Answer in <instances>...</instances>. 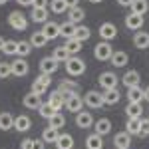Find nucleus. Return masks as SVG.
<instances>
[{
  "mask_svg": "<svg viewBox=\"0 0 149 149\" xmlns=\"http://www.w3.org/2000/svg\"><path fill=\"white\" fill-rule=\"evenodd\" d=\"M78 2H80V0H66L68 8H74V6H78Z\"/></svg>",
  "mask_w": 149,
  "mask_h": 149,
  "instance_id": "51",
  "label": "nucleus"
},
{
  "mask_svg": "<svg viewBox=\"0 0 149 149\" xmlns=\"http://www.w3.org/2000/svg\"><path fill=\"white\" fill-rule=\"evenodd\" d=\"M90 2H92V4H97V2H102V0H90Z\"/></svg>",
  "mask_w": 149,
  "mask_h": 149,
  "instance_id": "54",
  "label": "nucleus"
},
{
  "mask_svg": "<svg viewBox=\"0 0 149 149\" xmlns=\"http://www.w3.org/2000/svg\"><path fill=\"white\" fill-rule=\"evenodd\" d=\"M48 88H50V86H46L44 81H40L38 78H36V80H34V84H32V92H34V93H38V95H44V93L48 92Z\"/></svg>",
  "mask_w": 149,
  "mask_h": 149,
  "instance_id": "43",
  "label": "nucleus"
},
{
  "mask_svg": "<svg viewBox=\"0 0 149 149\" xmlns=\"http://www.w3.org/2000/svg\"><path fill=\"white\" fill-rule=\"evenodd\" d=\"M10 76H12V64L2 62V64H0V80H6V78H10Z\"/></svg>",
  "mask_w": 149,
  "mask_h": 149,
  "instance_id": "44",
  "label": "nucleus"
},
{
  "mask_svg": "<svg viewBox=\"0 0 149 149\" xmlns=\"http://www.w3.org/2000/svg\"><path fill=\"white\" fill-rule=\"evenodd\" d=\"M30 18L36 24H46L48 22V8H36V6H32Z\"/></svg>",
  "mask_w": 149,
  "mask_h": 149,
  "instance_id": "17",
  "label": "nucleus"
},
{
  "mask_svg": "<svg viewBox=\"0 0 149 149\" xmlns=\"http://www.w3.org/2000/svg\"><path fill=\"white\" fill-rule=\"evenodd\" d=\"M78 90H80V86L74 80H62L60 88H58V92H62L64 95H68V93H72V92H78Z\"/></svg>",
  "mask_w": 149,
  "mask_h": 149,
  "instance_id": "32",
  "label": "nucleus"
},
{
  "mask_svg": "<svg viewBox=\"0 0 149 149\" xmlns=\"http://www.w3.org/2000/svg\"><path fill=\"white\" fill-rule=\"evenodd\" d=\"M121 81H123L125 88H135L141 81V76H139L137 70H127L125 74H123V78H121Z\"/></svg>",
  "mask_w": 149,
  "mask_h": 149,
  "instance_id": "12",
  "label": "nucleus"
},
{
  "mask_svg": "<svg viewBox=\"0 0 149 149\" xmlns=\"http://www.w3.org/2000/svg\"><path fill=\"white\" fill-rule=\"evenodd\" d=\"M143 24H145V18H143L141 14H133V12H131L129 16H125V26L129 30H141Z\"/></svg>",
  "mask_w": 149,
  "mask_h": 149,
  "instance_id": "14",
  "label": "nucleus"
},
{
  "mask_svg": "<svg viewBox=\"0 0 149 149\" xmlns=\"http://www.w3.org/2000/svg\"><path fill=\"white\" fill-rule=\"evenodd\" d=\"M0 129H2V131L14 129V115L8 113V111H2V113H0Z\"/></svg>",
  "mask_w": 149,
  "mask_h": 149,
  "instance_id": "29",
  "label": "nucleus"
},
{
  "mask_svg": "<svg viewBox=\"0 0 149 149\" xmlns=\"http://www.w3.org/2000/svg\"><path fill=\"white\" fill-rule=\"evenodd\" d=\"M28 72H30V66H28V62H26L24 58H16V60L12 62V76L24 78Z\"/></svg>",
  "mask_w": 149,
  "mask_h": 149,
  "instance_id": "8",
  "label": "nucleus"
},
{
  "mask_svg": "<svg viewBox=\"0 0 149 149\" xmlns=\"http://www.w3.org/2000/svg\"><path fill=\"white\" fill-rule=\"evenodd\" d=\"M58 137H60V129H56V127H50L48 125L44 131H42V139L46 141V143H56Z\"/></svg>",
  "mask_w": 149,
  "mask_h": 149,
  "instance_id": "30",
  "label": "nucleus"
},
{
  "mask_svg": "<svg viewBox=\"0 0 149 149\" xmlns=\"http://www.w3.org/2000/svg\"><path fill=\"white\" fill-rule=\"evenodd\" d=\"M127 60H129V56H127V52H121V50H117L113 54H111V58H109V62H111V66L113 68H123L127 64Z\"/></svg>",
  "mask_w": 149,
  "mask_h": 149,
  "instance_id": "15",
  "label": "nucleus"
},
{
  "mask_svg": "<svg viewBox=\"0 0 149 149\" xmlns=\"http://www.w3.org/2000/svg\"><path fill=\"white\" fill-rule=\"evenodd\" d=\"M129 8H131L133 14H141V16H143V14L147 12V8H149V2L147 0H133Z\"/></svg>",
  "mask_w": 149,
  "mask_h": 149,
  "instance_id": "36",
  "label": "nucleus"
},
{
  "mask_svg": "<svg viewBox=\"0 0 149 149\" xmlns=\"http://www.w3.org/2000/svg\"><path fill=\"white\" fill-rule=\"evenodd\" d=\"M30 127H32V119H30L28 115H18V117H14V129H16V131L24 133V131H28Z\"/></svg>",
  "mask_w": 149,
  "mask_h": 149,
  "instance_id": "16",
  "label": "nucleus"
},
{
  "mask_svg": "<svg viewBox=\"0 0 149 149\" xmlns=\"http://www.w3.org/2000/svg\"><path fill=\"white\" fill-rule=\"evenodd\" d=\"M84 103H86L88 107H92V109H100L102 105H105L103 93L97 92V90H90V92L86 93V97H84Z\"/></svg>",
  "mask_w": 149,
  "mask_h": 149,
  "instance_id": "3",
  "label": "nucleus"
},
{
  "mask_svg": "<svg viewBox=\"0 0 149 149\" xmlns=\"http://www.w3.org/2000/svg\"><path fill=\"white\" fill-rule=\"evenodd\" d=\"M93 117L90 111H78L76 113V125L80 127V129H90V127H93Z\"/></svg>",
  "mask_w": 149,
  "mask_h": 149,
  "instance_id": "9",
  "label": "nucleus"
},
{
  "mask_svg": "<svg viewBox=\"0 0 149 149\" xmlns=\"http://www.w3.org/2000/svg\"><path fill=\"white\" fill-rule=\"evenodd\" d=\"M50 10L54 14H64L68 10V4H66V0H50Z\"/></svg>",
  "mask_w": 149,
  "mask_h": 149,
  "instance_id": "39",
  "label": "nucleus"
},
{
  "mask_svg": "<svg viewBox=\"0 0 149 149\" xmlns=\"http://www.w3.org/2000/svg\"><path fill=\"white\" fill-rule=\"evenodd\" d=\"M2 52H4L6 56H14V54L18 52V42H16V40H6V42H4V48H2Z\"/></svg>",
  "mask_w": 149,
  "mask_h": 149,
  "instance_id": "40",
  "label": "nucleus"
},
{
  "mask_svg": "<svg viewBox=\"0 0 149 149\" xmlns=\"http://www.w3.org/2000/svg\"><path fill=\"white\" fill-rule=\"evenodd\" d=\"M34 149H46V141L44 139H34Z\"/></svg>",
  "mask_w": 149,
  "mask_h": 149,
  "instance_id": "47",
  "label": "nucleus"
},
{
  "mask_svg": "<svg viewBox=\"0 0 149 149\" xmlns=\"http://www.w3.org/2000/svg\"><path fill=\"white\" fill-rule=\"evenodd\" d=\"M149 135V117L141 119V129H139V137H147Z\"/></svg>",
  "mask_w": 149,
  "mask_h": 149,
  "instance_id": "45",
  "label": "nucleus"
},
{
  "mask_svg": "<svg viewBox=\"0 0 149 149\" xmlns=\"http://www.w3.org/2000/svg\"><path fill=\"white\" fill-rule=\"evenodd\" d=\"M64 107H66L68 111L78 113V111H81V107H84V97H80V93H78V92L68 93V95H66V103H64Z\"/></svg>",
  "mask_w": 149,
  "mask_h": 149,
  "instance_id": "4",
  "label": "nucleus"
},
{
  "mask_svg": "<svg viewBox=\"0 0 149 149\" xmlns=\"http://www.w3.org/2000/svg\"><path fill=\"white\" fill-rule=\"evenodd\" d=\"M4 42H6V40H4V38H2V36H0V50H2V48H4Z\"/></svg>",
  "mask_w": 149,
  "mask_h": 149,
  "instance_id": "52",
  "label": "nucleus"
},
{
  "mask_svg": "<svg viewBox=\"0 0 149 149\" xmlns=\"http://www.w3.org/2000/svg\"><path fill=\"white\" fill-rule=\"evenodd\" d=\"M143 97H145V100H147V102H149V88H147V90H145V95H143Z\"/></svg>",
  "mask_w": 149,
  "mask_h": 149,
  "instance_id": "53",
  "label": "nucleus"
},
{
  "mask_svg": "<svg viewBox=\"0 0 149 149\" xmlns=\"http://www.w3.org/2000/svg\"><path fill=\"white\" fill-rule=\"evenodd\" d=\"M66 72H68L70 76L78 78V76H81V74L86 72V62L78 56H70L68 62H66Z\"/></svg>",
  "mask_w": 149,
  "mask_h": 149,
  "instance_id": "1",
  "label": "nucleus"
},
{
  "mask_svg": "<svg viewBox=\"0 0 149 149\" xmlns=\"http://www.w3.org/2000/svg\"><path fill=\"white\" fill-rule=\"evenodd\" d=\"M48 42V38L44 36V32L40 30V32H34V34L30 36V44H32V48H44Z\"/></svg>",
  "mask_w": 149,
  "mask_h": 149,
  "instance_id": "35",
  "label": "nucleus"
},
{
  "mask_svg": "<svg viewBox=\"0 0 149 149\" xmlns=\"http://www.w3.org/2000/svg\"><path fill=\"white\" fill-rule=\"evenodd\" d=\"M54 145H56V149H72L74 147V137L70 133H60V137Z\"/></svg>",
  "mask_w": 149,
  "mask_h": 149,
  "instance_id": "25",
  "label": "nucleus"
},
{
  "mask_svg": "<svg viewBox=\"0 0 149 149\" xmlns=\"http://www.w3.org/2000/svg\"><path fill=\"white\" fill-rule=\"evenodd\" d=\"M115 36H117V28L113 22H102L100 24V38L105 42H111Z\"/></svg>",
  "mask_w": 149,
  "mask_h": 149,
  "instance_id": "7",
  "label": "nucleus"
},
{
  "mask_svg": "<svg viewBox=\"0 0 149 149\" xmlns=\"http://www.w3.org/2000/svg\"><path fill=\"white\" fill-rule=\"evenodd\" d=\"M74 34H76V24H72L70 20L60 24V36H64L68 40V38H74Z\"/></svg>",
  "mask_w": 149,
  "mask_h": 149,
  "instance_id": "34",
  "label": "nucleus"
},
{
  "mask_svg": "<svg viewBox=\"0 0 149 149\" xmlns=\"http://www.w3.org/2000/svg\"><path fill=\"white\" fill-rule=\"evenodd\" d=\"M125 113H127V117H135V119H139V117L143 115L141 102H127V105H125Z\"/></svg>",
  "mask_w": 149,
  "mask_h": 149,
  "instance_id": "18",
  "label": "nucleus"
},
{
  "mask_svg": "<svg viewBox=\"0 0 149 149\" xmlns=\"http://www.w3.org/2000/svg\"><path fill=\"white\" fill-rule=\"evenodd\" d=\"M139 129H141V117L135 119V117H127L125 123V131L129 135H139Z\"/></svg>",
  "mask_w": 149,
  "mask_h": 149,
  "instance_id": "28",
  "label": "nucleus"
},
{
  "mask_svg": "<svg viewBox=\"0 0 149 149\" xmlns=\"http://www.w3.org/2000/svg\"><path fill=\"white\" fill-rule=\"evenodd\" d=\"M52 58L56 60L58 64H60V62H64V64H66V62H68V58H70L68 48H66V46H58V48H54V52H52Z\"/></svg>",
  "mask_w": 149,
  "mask_h": 149,
  "instance_id": "33",
  "label": "nucleus"
},
{
  "mask_svg": "<svg viewBox=\"0 0 149 149\" xmlns=\"http://www.w3.org/2000/svg\"><path fill=\"white\" fill-rule=\"evenodd\" d=\"M22 103H24V107H28V109H38L42 105V95H38L34 92H28L22 97Z\"/></svg>",
  "mask_w": 149,
  "mask_h": 149,
  "instance_id": "11",
  "label": "nucleus"
},
{
  "mask_svg": "<svg viewBox=\"0 0 149 149\" xmlns=\"http://www.w3.org/2000/svg\"><path fill=\"white\" fill-rule=\"evenodd\" d=\"M8 24H10L16 32H24V30L28 28V20L24 18L22 12H18V10L10 12V16H8Z\"/></svg>",
  "mask_w": 149,
  "mask_h": 149,
  "instance_id": "5",
  "label": "nucleus"
},
{
  "mask_svg": "<svg viewBox=\"0 0 149 149\" xmlns=\"http://www.w3.org/2000/svg\"><path fill=\"white\" fill-rule=\"evenodd\" d=\"M81 44H84V42H80L78 38H68L64 46L68 48L70 56H78V54H80V52H81Z\"/></svg>",
  "mask_w": 149,
  "mask_h": 149,
  "instance_id": "27",
  "label": "nucleus"
},
{
  "mask_svg": "<svg viewBox=\"0 0 149 149\" xmlns=\"http://www.w3.org/2000/svg\"><path fill=\"white\" fill-rule=\"evenodd\" d=\"M90 36H92V30L88 28V26H76V34H74V38H78L80 42H86V40H90Z\"/></svg>",
  "mask_w": 149,
  "mask_h": 149,
  "instance_id": "38",
  "label": "nucleus"
},
{
  "mask_svg": "<svg viewBox=\"0 0 149 149\" xmlns=\"http://www.w3.org/2000/svg\"><path fill=\"white\" fill-rule=\"evenodd\" d=\"M119 100H121V93H119L117 88H111V90H105L103 92V102H105V105H115V103H119Z\"/></svg>",
  "mask_w": 149,
  "mask_h": 149,
  "instance_id": "19",
  "label": "nucleus"
},
{
  "mask_svg": "<svg viewBox=\"0 0 149 149\" xmlns=\"http://www.w3.org/2000/svg\"><path fill=\"white\" fill-rule=\"evenodd\" d=\"M143 95H145V90H141L139 86L127 88V102H141V100H145Z\"/></svg>",
  "mask_w": 149,
  "mask_h": 149,
  "instance_id": "31",
  "label": "nucleus"
},
{
  "mask_svg": "<svg viewBox=\"0 0 149 149\" xmlns=\"http://www.w3.org/2000/svg\"><path fill=\"white\" fill-rule=\"evenodd\" d=\"M93 129H95V133H100V135H107V133L111 131V121H109L107 117H100V119L93 123Z\"/></svg>",
  "mask_w": 149,
  "mask_h": 149,
  "instance_id": "21",
  "label": "nucleus"
},
{
  "mask_svg": "<svg viewBox=\"0 0 149 149\" xmlns=\"http://www.w3.org/2000/svg\"><path fill=\"white\" fill-rule=\"evenodd\" d=\"M86 147L88 149H103V135L93 131L92 135L86 137Z\"/></svg>",
  "mask_w": 149,
  "mask_h": 149,
  "instance_id": "20",
  "label": "nucleus"
},
{
  "mask_svg": "<svg viewBox=\"0 0 149 149\" xmlns=\"http://www.w3.org/2000/svg\"><path fill=\"white\" fill-rule=\"evenodd\" d=\"M133 46L139 48V50L149 48V32H135V36H133Z\"/></svg>",
  "mask_w": 149,
  "mask_h": 149,
  "instance_id": "23",
  "label": "nucleus"
},
{
  "mask_svg": "<svg viewBox=\"0 0 149 149\" xmlns=\"http://www.w3.org/2000/svg\"><path fill=\"white\" fill-rule=\"evenodd\" d=\"M40 72H42V74H48V76L56 74L58 72V62L52 56L42 58V60H40Z\"/></svg>",
  "mask_w": 149,
  "mask_h": 149,
  "instance_id": "10",
  "label": "nucleus"
},
{
  "mask_svg": "<svg viewBox=\"0 0 149 149\" xmlns=\"http://www.w3.org/2000/svg\"><path fill=\"white\" fill-rule=\"evenodd\" d=\"M48 103L56 109V111H60L62 107H64V103H66V95L62 92H54L52 95H50V100H48Z\"/></svg>",
  "mask_w": 149,
  "mask_h": 149,
  "instance_id": "24",
  "label": "nucleus"
},
{
  "mask_svg": "<svg viewBox=\"0 0 149 149\" xmlns=\"http://www.w3.org/2000/svg\"><path fill=\"white\" fill-rule=\"evenodd\" d=\"M42 32H44V36H46L48 40H54V38L60 36V24L46 22V24H44V28H42Z\"/></svg>",
  "mask_w": 149,
  "mask_h": 149,
  "instance_id": "22",
  "label": "nucleus"
},
{
  "mask_svg": "<svg viewBox=\"0 0 149 149\" xmlns=\"http://www.w3.org/2000/svg\"><path fill=\"white\" fill-rule=\"evenodd\" d=\"M111 54H113V46L109 42H105V40H102L100 44H95V48H93V56L100 62H107L111 58Z\"/></svg>",
  "mask_w": 149,
  "mask_h": 149,
  "instance_id": "2",
  "label": "nucleus"
},
{
  "mask_svg": "<svg viewBox=\"0 0 149 149\" xmlns=\"http://www.w3.org/2000/svg\"><path fill=\"white\" fill-rule=\"evenodd\" d=\"M68 14H70L68 20H70L72 24H76V26H78V24H80L81 20L86 18V12H84V8H80V6H74V8H70Z\"/></svg>",
  "mask_w": 149,
  "mask_h": 149,
  "instance_id": "26",
  "label": "nucleus"
},
{
  "mask_svg": "<svg viewBox=\"0 0 149 149\" xmlns=\"http://www.w3.org/2000/svg\"><path fill=\"white\" fill-rule=\"evenodd\" d=\"M97 81H100L103 92H105V90H111V88H117V76H115L113 72H102L100 78H97Z\"/></svg>",
  "mask_w": 149,
  "mask_h": 149,
  "instance_id": "6",
  "label": "nucleus"
},
{
  "mask_svg": "<svg viewBox=\"0 0 149 149\" xmlns=\"http://www.w3.org/2000/svg\"><path fill=\"white\" fill-rule=\"evenodd\" d=\"M113 145H115V149H129V145H131V135H129L127 131L115 133L113 135Z\"/></svg>",
  "mask_w": 149,
  "mask_h": 149,
  "instance_id": "13",
  "label": "nucleus"
},
{
  "mask_svg": "<svg viewBox=\"0 0 149 149\" xmlns=\"http://www.w3.org/2000/svg\"><path fill=\"white\" fill-rule=\"evenodd\" d=\"M46 4H48V0H34L36 8H46Z\"/></svg>",
  "mask_w": 149,
  "mask_h": 149,
  "instance_id": "48",
  "label": "nucleus"
},
{
  "mask_svg": "<svg viewBox=\"0 0 149 149\" xmlns=\"http://www.w3.org/2000/svg\"><path fill=\"white\" fill-rule=\"evenodd\" d=\"M20 6H34V0H16Z\"/></svg>",
  "mask_w": 149,
  "mask_h": 149,
  "instance_id": "49",
  "label": "nucleus"
},
{
  "mask_svg": "<svg viewBox=\"0 0 149 149\" xmlns=\"http://www.w3.org/2000/svg\"><path fill=\"white\" fill-rule=\"evenodd\" d=\"M22 149H34V139H24Z\"/></svg>",
  "mask_w": 149,
  "mask_h": 149,
  "instance_id": "46",
  "label": "nucleus"
},
{
  "mask_svg": "<svg viewBox=\"0 0 149 149\" xmlns=\"http://www.w3.org/2000/svg\"><path fill=\"white\" fill-rule=\"evenodd\" d=\"M38 111H40V115H42L44 119H50L52 115L56 113V109H54V107H52V105H50L48 102H46V103H42V105L38 107Z\"/></svg>",
  "mask_w": 149,
  "mask_h": 149,
  "instance_id": "41",
  "label": "nucleus"
},
{
  "mask_svg": "<svg viewBox=\"0 0 149 149\" xmlns=\"http://www.w3.org/2000/svg\"><path fill=\"white\" fill-rule=\"evenodd\" d=\"M6 2H8V0H0V6H2V4H6Z\"/></svg>",
  "mask_w": 149,
  "mask_h": 149,
  "instance_id": "55",
  "label": "nucleus"
},
{
  "mask_svg": "<svg viewBox=\"0 0 149 149\" xmlns=\"http://www.w3.org/2000/svg\"><path fill=\"white\" fill-rule=\"evenodd\" d=\"M48 125H50V127H56V129L64 127V125H66V117H64V113L56 111V113H54L52 117H50V119H48Z\"/></svg>",
  "mask_w": 149,
  "mask_h": 149,
  "instance_id": "37",
  "label": "nucleus"
},
{
  "mask_svg": "<svg viewBox=\"0 0 149 149\" xmlns=\"http://www.w3.org/2000/svg\"><path fill=\"white\" fill-rule=\"evenodd\" d=\"M131 2H133V0H117L119 6H131Z\"/></svg>",
  "mask_w": 149,
  "mask_h": 149,
  "instance_id": "50",
  "label": "nucleus"
},
{
  "mask_svg": "<svg viewBox=\"0 0 149 149\" xmlns=\"http://www.w3.org/2000/svg\"><path fill=\"white\" fill-rule=\"evenodd\" d=\"M30 52H32V44H30V42H26V40L18 42V52H16V54H18L20 58H26Z\"/></svg>",
  "mask_w": 149,
  "mask_h": 149,
  "instance_id": "42",
  "label": "nucleus"
}]
</instances>
